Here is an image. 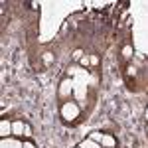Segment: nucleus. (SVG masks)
<instances>
[{"mask_svg": "<svg viewBox=\"0 0 148 148\" xmlns=\"http://www.w3.org/2000/svg\"><path fill=\"white\" fill-rule=\"evenodd\" d=\"M77 113H79V109H77V105H73V103L63 105V109H61V114H63L65 121H73V119L77 116Z\"/></svg>", "mask_w": 148, "mask_h": 148, "instance_id": "nucleus-1", "label": "nucleus"}, {"mask_svg": "<svg viewBox=\"0 0 148 148\" xmlns=\"http://www.w3.org/2000/svg\"><path fill=\"white\" fill-rule=\"evenodd\" d=\"M101 144H103L105 148H114V138H113V136H109V134H103Z\"/></svg>", "mask_w": 148, "mask_h": 148, "instance_id": "nucleus-4", "label": "nucleus"}, {"mask_svg": "<svg viewBox=\"0 0 148 148\" xmlns=\"http://www.w3.org/2000/svg\"><path fill=\"white\" fill-rule=\"evenodd\" d=\"M79 148H101V144L99 142H93L91 138H87V140H83L79 144Z\"/></svg>", "mask_w": 148, "mask_h": 148, "instance_id": "nucleus-5", "label": "nucleus"}, {"mask_svg": "<svg viewBox=\"0 0 148 148\" xmlns=\"http://www.w3.org/2000/svg\"><path fill=\"white\" fill-rule=\"evenodd\" d=\"M89 138H91L93 142H101V140H103V134H101V132H91V136H89Z\"/></svg>", "mask_w": 148, "mask_h": 148, "instance_id": "nucleus-7", "label": "nucleus"}, {"mask_svg": "<svg viewBox=\"0 0 148 148\" xmlns=\"http://www.w3.org/2000/svg\"><path fill=\"white\" fill-rule=\"evenodd\" d=\"M0 130H2V132H0L2 136H8V134H12V125L8 121H2V123H0Z\"/></svg>", "mask_w": 148, "mask_h": 148, "instance_id": "nucleus-3", "label": "nucleus"}, {"mask_svg": "<svg viewBox=\"0 0 148 148\" xmlns=\"http://www.w3.org/2000/svg\"><path fill=\"white\" fill-rule=\"evenodd\" d=\"M79 61H81V65H89V63H91V59H89V57H81Z\"/></svg>", "mask_w": 148, "mask_h": 148, "instance_id": "nucleus-9", "label": "nucleus"}, {"mask_svg": "<svg viewBox=\"0 0 148 148\" xmlns=\"http://www.w3.org/2000/svg\"><path fill=\"white\" fill-rule=\"evenodd\" d=\"M146 121H148V111H146Z\"/></svg>", "mask_w": 148, "mask_h": 148, "instance_id": "nucleus-13", "label": "nucleus"}, {"mask_svg": "<svg viewBox=\"0 0 148 148\" xmlns=\"http://www.w3.org/2000/svg\"><path fill=\"white\" fill-rule=\"evenodd\" d=\"M24 148H34V144H32V142H26V144H24Z\"/></svg>", "mask_w": 148, "mask_h": 148, "instance_id": "nucleus-12", "label": "nucleus"}, {"mask_svg": "<svg viewBox=\"0 0 148 148\" xmlns=\"http://www.w3.org/2000/svg\"><path fill=\"white\" fill-rule=\"evenodd\" d=\"M24 134H26V136H30V134H32V128H30V126H26V130H24Z\"/></svg>", "mask_w": 148, "mask_h": 148, "instance_id": "nucleus-11", "label": "nucleus"}, {"mask_svg": "<svg viewBox=\"0 0 148 148\" xmlns=\"http://www.w3.org/2000/svg\"><path fill=\"white\" fill-rule=\"evenodd\" d=\"M67 91H71V83H69V81H63V83H61V95H65Z\"/></svg>", "mask_w": 148, "mask_h": 148, "instance_id": "nucleus-6", "label": "nucleus"}, {"mask_svg": "<svg viewBox=\"0 0 148 148\" xmlns=\"http://www.w3.org/2000/svg\"><path fill=\"white\" fill-rule=\"evenodd\" d=\"M73 57H75V59H81V57H83V51H81V49H75Z\"/></svg>", "mask_w": 148, "mask_h": 148, "instance_id": "nucleus-10", "label": "nucleus"}, {"mask_svg": "<svg viewBox=\"0 0 148 148\" xmlns=\"http://www.w3.org/2000/svg\"><path fill=\"white\" fill-rule=\"evenodd\" d=\"M22 130H26V125H22V121H14L12 123V134H24Z\"/></svg>", "mask_w": 148, "mask_h": 148, "instance_id": "nucleus-2", "label": "nucleus"}, {"mask_svg": "<svg viewBox=\"0 0 148 148\" xmlns=\"http://www.w3.org/2000/svg\"><path fill=\"white\" fill-rule=\"evenodd\" d=\"M123 53H125L126 57H128V56H132V47H130V46H126L125 49H123Z\"/></svg>", "mask_w": 148, "mask_h": 148, "instance_id": "nucleus-8", "label": "nucleus"}]
</instances>
